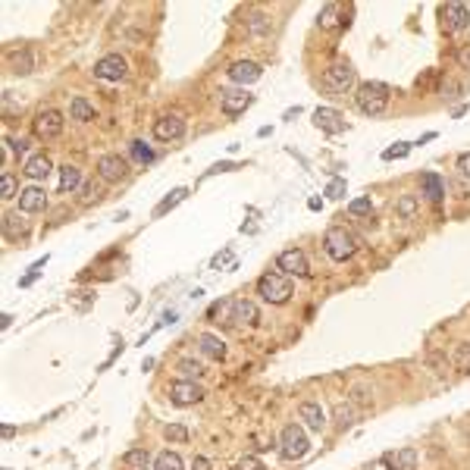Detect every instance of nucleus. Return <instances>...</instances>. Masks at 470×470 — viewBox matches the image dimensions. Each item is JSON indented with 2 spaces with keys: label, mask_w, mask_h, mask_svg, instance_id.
Wrapping results in <instances>:
<instances>
[{
  "label": "nucleus",
  "mask_w": 470,
  "mask_h": 470,
  "mask_svg": "<svg viewBox=\"0 0 470 470\" xmlns=\"http://www.w3.org/2000/svg\"><path fill=\"white\" fill-rule=\"evenodd\" d=\"M323 248L332 260L345 264V260L354 258V251H358V238H354V232H348L345 226H332L330 232L323 235Z\"/></svg>",
  "instance_id": "f03ea898"
},
{
  "label": "nucleus",
  "mask_w": 470,
  "mask_h": 470,
  "mask_svg": "<svg viewBox=\"0 0 470 470\" xmlns=\"http://www.w3.org/2000/svg\"><path fill=\"white\" fill-rule=\"evenodd\" d=\"M420 188H423L426 201H433V204H442V198H445V182H442L436 173H423V179H420Z\"/></svg>",
  "instance_id": "6ab92c4d"
},
{
  "label": "nucleus",
  "mask_w": 470,
  "mask_h": 470,
  "mask_svg": "<svg viewBox=\"0 0 470 470\" xmlns=\"http://www.w3.org/2000/svg\"><path fill=\"white\" fill-rule=\"evenodd\" d=\"M386 464H389L392 470H414L417 467V452H414V448H401L398 455L386 458Z\"/></svg>",
  "instance_id": "5701e85b"
},
{
  "label": "nucleus",
  "mask_w": 470,
  "mask_h": 470,
  "mask_svg": "<svg viewBox=\"0 0 470 470\" xmlns=\"http://www.w3.org/2000/svg\"><path fill=\"white\" fill-rule=\"evenodd\" d=\"M25 232H29V223H25L19 213H7V217H3V235H7V238H23Z\"/></svg>",
  "instance_id": "b1692460"
},
{
  "label": "nucleus",
  "mask_w": 470,
  "mask_h": 470,
  "mask_svg": "<svg viewBox=\"0 0 470 470\" xmlns=\"http://www.w3.org/2000/svg\"><path fill=\"white\" fill-rule=\"evenodd\" d=\"M348 210H351L354 217H364V213L373 210V204H370V198H354L351 204H348Z\"/></svg>",
  "instance_id": "58836bf2"
},
{
  "label": "nucleus",
  "mask_w": 470,
  "mask_h": 470,
  "mask_svg": "<svg viewBox=\"0 0 470 470\" xmlns=\"http://www.w3.org/2000/svg\"><path fill=\"white\" fill-rule=\"evenodd\" d=\"M198 345H201V351H204L207 358H213V360H223V358H226V342H223L220 336H210V332H204V336H198Z\"/></svg>",
  "instance_id": "aec40b11"
},
{
  "label": "nucleus",
  "mask_w": 470,
  "mask_h": 470,
  "mask_svg": "<svg viewBox=\"0 0 470 470\" xmlns=\"http://www.w3.org/2000/svg\"><path fill=\"white\" fill-rule=\"evenodd\" d=\"M455 367L461 373H470V342H458L455 345Z\"/></svg>",
  "instance_id": "c756f323"
},
{
  "label": "nucleus",
  "mask_w": 470,
  "mask_h": 470,
  "mask_svg": "<svg viewBox=\"0 0 470 470\" xmlns=\"http://www.w3.org/2000/svg\"><path fill=\"white\" fill-rule=\"evenodd\" d=\"M97 176H101L103 182H123V179L129 176V163L119 154H103L101 160H97Z\"/></svg>",
  "instance_id": "9d476101"
},
{
  "label": "nucleus",
  "mask_w": 470,
  "mask_h": 470,
  "mask_svg": "<svg viewBox=\"0 0 470 470\" xmlns=\"http://www.w3.org/2000/svg\"><path fill=\"white\" fill-rule=\"evenodd\" d=\"M458 173H461V176L470 182V154H461V157H458Z\"/></svg>",
  "instance_id": "c03bdc74"
},
{
  "label": "nucleus",
  "mask_w": 470,
  "mask_h": 470,
  "mask_svg": "<svg viewBox=\"0 0 470 470\" xmlns=\"http://www.w3.org/2000/svg\"><path fill=\"white\" fill-rule=\"evenodd\" d=\"M123 464L129 470H147V464H151V452H147V448H132V452H125L123 455Z\"/></svg>",
  "instance_id": "bb28decb"
},
{
  "label": "nucleus",
  "mask_w": 470,
  "mask_h": 470,
  "mask_svg": "<svg viewBox=\"0 0 470 470\" xmlns=\"http://www.w3.org/2000/svg\"><path fill=\"white\" fill-rule=\"evenodd\" d=\"M458 63H461L464 69H470V45H464L461 51H458Z\"/></svg>",
  "instance_id": "a18cd8bd"
},
{
  "label": "nucleus",
  "mask_w": 470,
  "mask_h": 470,
  "mask_svg": "<svg viewBox=\"0 0 470 470\" xmlns=\"http://www.w3.org/2000/svg\"><path fill=\"white\" fill-rule=\"evenodd\" d=\"M320 85H323L330 95H348V91L354 88V69H351V63H348V60H336L332 66H326Z\"/></svg>",
  "instance_id": "20e7f679"
},
{
  "label": "nucleus",
  "mask_w": 470,
  "mask_h": 470,
  "mask_svg": "<svg viewBox=\"0 0 470 470\" xmlns=\"http://www.w3.org/2000/svg\"><path fill=\"white\" fill-rule=\"evenodd\" d=\"M125 73H129V66H125V60L119 53H107L95 63V75L101 82H123Z\"/></svg>",
  "instance_id": "0eeeda50"
},
{
  "label": "nucleus",
  "mask_w": 470,
  "mask_h": 470,
  "mask_svg": "<svg viewBox=\"0 0 470 470\" xmlns=\"http://www.w3.org/2000/svg\"><path fill=\"white\" fill-rule=\"evenodd\" d=\"M47 207V195L45 188H38V185H29V188L19 191V210L23 213H38Z\"/></svg>",
  "instance_id": "dca6fc26"
},
{
  "label": "nucleus",
  "mask_w": 470,
  "mask_h": 470,
  "mask_svg": "<svg viewBox=\"0 0 470 470\" xmlns=\"http://www.w3.org/2000/svg\"><path fill=\"white\" fill-rule=\"evenodd\" d=\"M63 113L60 110H41L35 119V135L38 138H57L60 132H63Z\"/></svg>",
  "instance_id": "f8f14e48"
},
{
  "label": "nucleus",
  "mask_w": 470,
  "mask_h": 470,
  "mask_svg": "<svg viewBox=\"0 0 470 470\" xmlns=\"http://www.w3.org/2000/svg\"><path fill=\"white\" fill-rule=\"evenodd\" d=\"M13 195H16V179L3 169V173H0V198H13Z\"/></svg>",
  "instance_id": "4c0bfd02"
},
{
  "label": "nucleus",
  "mask_w": 470,
  "mask_h": 470,
  "mask_svg": "<svg viewBox=\"0 0 470 470\" xmlns=\"http://www.w3.org/2000/svg\"><path fill=\"white\" fill-rule=\"evenodd\" d=\"M314 123H317V129H323L326 135H338V132H345V129H348L345 116H342L338 110H332V107H317V110H314Z\"/></svg>",
  "instance_id": "ddd939ff"
},
{
  "label": "nucleus",
  "mask_w": 470,
  "mask_h": 470,
  "mask_svg": "<svg viewBox=\"0 0 470 470\" xmlns=\"http://www.w3.org/2000/svg\"><path fill=\"white\" fill-rule=\"evenodd\" d=\"M298 417H301L310 430H323L326 426V411L317 401H304L301 408H298Z\"/></svg>",
  "instance_id": "a211bd4d"
},
{
  "label": "nucleus",
  "mask_w": 470,
  "mask_h": 470,
  "mask_svg": "<svg viewBox=\"0 0 470 470\" xmlns=\"http://www.w3.org/2000/svg\"><path fill=\"white\" fill-rule=\"evenodd\" d=\"M389 85H382V82H364L358 85V95H354V107H358L364 116H380L386 107H389Z\"/></svg>",
  "instance_id": "f257e3e1"
},
{
  "label": "nucleus",
  "mask_w": 470,
  "mask_h": 470,
  "mask_svg": "<svg viewBox=\"0 0 470 470\" xmlns=\"http://www.w3.org/2000/svg\"><path fill=\"white\" fill-rule=\"evenodd\" d=\"M251 107V95L245 88H229V91H220V110L226 116H238Z\"/></svg>",
  "instance_id": "9b49d317"
},
{
  "label": "nucleus",
  "mask_w": 470,
  "mask_h": 470,
  "mask_svg": "<svg viewBox=\"0 0 470 470\" xmlns=\"http://www.w3.org/2000/svg\"><path fill=\"white\" fill-rule=\"evenodd\" d=\"M351 401L360 404V408H370V404H373V398H367V392H364V389H354L351 392Z\"/></svg>",
  "instance_id": "79ce46f5"
},
{
  "label": "nucleus",
  "mask_w": 470,
  "mask_h": 470,
  "mask_svg": "<svg viewBox=\"0 0 470 470\" xmlns=\"http://www.w3.org/2000/svg\"><path fill=\"white\" fill-rule=\"evenodd\" d=\"M3 470H10V467H3Z\"/></svg>",
  "instance_id": "3c124183"
},
{
  "label": "nucleus",
  "mask_w": 470,
  "mask_h": 470,
  "mask_svg": "<svg viewBox=\"0 0 470 470\" xmlns=\"http://www.w3.org/2000/svg\"><path fill=\"white\" fill-rule=\"evenodd\" d=\"M336 414H338V420H342V423H351V411H348V408H345V404H338V408H336Z\"/></svg>",
  "instance_id": "49530a36"
},
{
  "label": "nucleus",
  "mask_w": 470,
  "mask_h": 470,
  "mask_svg": "<svg viewBox=\"0 0 470 470\" xmlns=\"http://www.w3.org/2000/svg\"><path fill=\"white\" fill-rule=\"evenodd\" d=\"M317 23H320V29H336L338 25V3H326Z\"/></svg>",
  "instance_id": "2f4dec72"
},
{
  "label": "nucleus",
  "mask_w": 470,
  "mask_h": 470,
  "mask_svg": "<svg viewBox=\"0 0 470 470\" xmlns=\"http://www.w3.org/2000/svg\"><path fill=\"white\" fill-rule=\"evenodd\" d=\"M326 195H330V198H342V195H345V179H332V182L326 185Z\"/></svg>",
  "instance_id": "a19ab883"
},
{
  "label": "nucleus",
  "mask_w": 470,
  "mask_h": 470,
  "mask_svg": "<svg viewBox=\"0 0 470 470\" xmlns=\"http://www.w3.org/2000/svg\"><path fill=\"white\" fill-rule=\"evenodd\" d=\"M179 373L188 376V380H198V376H204V367H201V360H195V358H182L179 360Z\"/></svg>",
  "instance_id": "7c9ffc66"
},
{
  "label": "nucleus",
  "mask_w": 470,
  "mask_h": 470,
  "mask_svg": "<svg viewBox=\"0 0 470 470\" xmlns=\"http://www.w3.org/2000/svg\"><path fill=\"white\" fill-rule=\"evenodd\" d=\"M417 210H420L417 195H401V198H398L395 213L401 217V220H414V217H417Z\"/></svg>",
  "instance_id": "cd10ccee"
},
{
  "label": "nucleus",
  "mask_w": 470,
  "mask_h": 470,
  "mask_svg": "<svg viewBox=\"0 0 470 470\" xmlns=\"http://www.w3.org/2000/svg\"><path fill=\"white\" fill-rule=\"evenodd\" d=\"M260 314L258 308L251 301H245V298H235V323H258Z\"/></svg>",
  "instance_id": "a878e982"
},
{
  "label": "nucleus",
  "mask_w": 470,
  "mask_h": 470,
  "mask_svg": "<svg viewBox=\"0 0 470 470\" xmlns=\"http://www.w3.org/2000/svg\"><path fill=\"white\" fill-rule=\"evenodd\" d=\"M264 75V69L254 63V60H235L232 66H229V79L238 82V85H251V82H258Z\"/></svg>",
  "instance_id": "2eb2a0df"
},
{
  "label": "nucleus",
  "mask_w": 470,
  "mask_h": 470,
  "mask_svg": "<svg viewBox=\"0 0 470 470\" xmlns=\"http://www.w3.org/2000/svg\"><path fill=\"white\" fill-rule=\"evenodd\" d=\"M201 398H204V389H201L195 380H176V382H169V401L179 404V408L198 404Z\"/></svg>",
  "instance_id": "423d86ee"
},
{
  "label": "nucleus",
  "mask_w": 470,
  "mask_h": 470,
  "mask_svg": "<svg viewBox=\"0 0 470 470\" xmlns=\"http://www.w3.org/2000/svg\"><path fill=\"white\" fill-rule=\"evenodd\" d=\"M163 436H166L169 442H185L188 439V430H185L182 423H166L163 426Z\"/></svg>",
  "instance_id": "c9c22d12"
},
{
  "label": "nucleus",
  "mask_w": 470,
  "mask_h": 470,
  "mask_svg": "<svg viewBox=\"0 0 470 470\" xmlns=\"http://www.w3.org/2000/svg\"><path fill=\"white\" fill-rule=\"evenodd\" d=\"M242 470H264V467H260V464L254 461V458H245V461H242Z\"/></svg>",
  "instance_id": "09e8293b"
},
{
  "label": "nucleus",
  "mask_w": 470,
  "mask_h": 470,
  "mask_svg": "<svg viewBox=\"0 0 470 470\" xmlns=\"http://www.w3.org/2000/svg\"><path fill=\"white\" fill-rule=\"evenodd\" d=\"M23 173L29 179H47V176H51V160H47L45 154H35V157H29V160H25Z\"/></svg>",
  "instance_id": "412c9836"
},
{
  "label": "nucleus",
  "mask_w": 470,
  "mask_h": 470,
  "mask_svg": "<svg viewBox=\"0 0 470 470\" xmlns=\"http://www.w3.org/2000/svg\"><path fill=\"white\" fill-rule=\"evenodd\" d=\"M439 16H442L445 32L470 29V7H464V3H445V7H439Z\"/></svg>",
  "instance_id": "1a4fd4ad"
},
{
  "label": "nucleus",
  "mask_w": 470,
  "mask_h": 470,
  "mask_svg": "<svg viewBox=\"0 0 470 470\" xmlns=\"http://www.w3.org/2000/svg\"><path fill=\"white\" fill-rule=\"evenodd\" d=\"M292 280H288L286 273H264L258 280V295L264 298L267 304H286L288 298H292Z\"/></svg>",
  "instance_id": "7ed1b4c3"
},
{
  "label": "nucleus",
  "mask_w": 470,
  "mask_h": 470,
  "mask_svg": "<svg viewBox=\"0 0 470 470\" xmlns=\"http://www.w3.org/2000/svg\"><path fill=\"white\" fill-rule=\"evenodd\" d=\"M308 207H310V210H320V207H323V201H320V198H310Z\"/></svg>",
  "instance_id": "8fccbe9b"
},
{
  "label": "nucleus",
  "mask_w": 470,
  "mask_h": 470,
  "mask_svg": "<svg viewBox=\"0 0 470 470\" xmlns=\"http://www.w3.org/2000/svg\"><path fill=\"white\" fill-rule=\"evenodd\" d=\"M276 264H280V270L286 273V276H310V264L308 258H304V251L301 248H288L282 251L280 258H276Z\"/></svg>",
  "instance_id": "6e6552de"
},
{
  "label": "nucleus",
  "mask_w": 470,
  "mask_h": 470,
  "mask_svg": "<svg viewBox=\"0 0 470 470\" xmlns=\"http://www.w3.org/2000/svg\"><path fill=\"white\" fill-rule=\"evenodd\" d=\"M308 448H310L308 433H304L298 423H288L286 430H282V436H280V455L286 458V461H298V458H304V455H308Z\"/></svg>",
  "instance_id": "39448f33"
},
{
  "label": "nucleus",
  "mask_w": 470,
  "mask_h": 470,
  "mask_svg": "<svg viewBox=\"0 0 470 470\" xmlns=\"http://www.w3.org/2000/svg\"><path fill=\"white\" fill-rule=\"evenodd\" d=\"M411 154V145H408V141H398L395 147H386V151H382V160H401V157H408Z\"/></svg>",
  "instance_id": "f704fd0d"
},
{
  "label": "nucleus",
  "mask_w": 470,
  "mask_h": 470,
  "mask_svg": "<svg viewBox=\"0 0 470 470\" xmlns=\"http://www.w3.org/2000/svg\"><path fill=\"white\" fill-rule=\"evenodd\" d=\"M132 157L135 160H141V163H151L154 160V151H151L145 141H132Z\"/></svg>",
  "instance_id": "e433bc0d"
},
{
  "label": "nucleus",
  "mask_w": 470,
  "mask_h": 470,
  "mask_svg": "<svg viewBox=\"0 0 470 470\" xmlns=\"http://www.w3.org/2000/svg\"><path fill=\"white\" fill-rule=\"evenodd\" d=\"M82 185V173L79 166H60V195H69V191H75Z\"/></svg>",
  "instance_id": "4be33fe9"
},
{
  "label": "nucleus",
  "mask_w": 470,
  "mask_h": 470,
  "mask_svg": "<svg viewBox=\"0 0 470 470\" xmlns=\"http://www.w3.org/2000/svg\"><path fill=\"white\" fill-rule=\"evenodd\" d=\"M185 135V119L176 116V113H169V116H160L154 123V138L160 141H176Z\"/></svg>",
  "instance_id": "4468645a"
},
{
  "label": "nucleus",
  "mask_w": 470,
  "mask_h": 470,
  "mask_svg": "<svg viewBox=\"0 0 470 470\" xmlns=\"http://www.w3.org/2000/svg\"><path fill=\"white\" fill-rule=\"evenodd\" d=\"M185 195H188V191H185V188H176V191H173V195H169V198H163L160 201V204H157V217H163V213H166V210H173V207H176L179 204V201H185Z\"/></svg>",
  "instance_id": "473e14b6"
},
{
  "label": "nucleus",
  "mask_w": 470,
  "mask_h": 470,
  "mask_svg": "<svg viewBox=\"0 0 470 470\" xmlns=\"http://www.w3.org/2000/svg\"><path fill=\"white\" fill-rule=\"evenodd\" d=\"M69 116L79 119V123H91V119H95V103H88L85 97H73V103H69Z\"/></svg>",
  "instance_id": "393cba45"
},
{
  "label": "nucleus",
  "mask_w": 470,
  "mask_h": 470,
  "mask_svg": "<svg viewBox=\"0 0 470 470\" xmlns=\"http://www.w3.org/2000/svg\"><path fill=\"white\" fill-rule=\"evenodd\" d=\"M248 29H251V35H270V19H267L264 13H254L251 16V23H248Z\"/></svg>",
  "instance_id": "72a5a7b5"
},
{
  "label": "nucleus",
  "mask_w": 470,
  "mask_h": 470,
  "mask_svg": "<svg viewBox=\"0 0 470 470\" xmlns=\"http://www.w3.org/2000/svg\"><path fill=\"white\" fill-rule=\"evenodd\" d=\"M191 470H210V461H207V458H195V461H191Z\"/></svg>",
  "instance_id": "de8ad7c7"
},
{
  "label": "nucleus",
  "mask_w": 470,
  "mask_h": 470,
  "mask_svg": "<svg viewBox=\"0 0 470 470\" xmlns=\"http://www.w3.org/2000/svg\"><path fill=\"white\" fill-rule=\"evenodd\" d=\"M97 198H101V191H97L95 182H85V185H82V204H91V201H97Z\"/></svg>",
  "instance_id": "ea45409f"
},
{
  "label": "nucleus",
  "mask_w": 470,
  "mask_h": 470,
  "mask_svg": "<svg viewBox=\"0 0 470 470\" xmlns=\"http://www.w3.org/2000/svg\"><path fill=\"white\" fill-rule=\"evenodd\" d=\"M182 458L176 455V452H160V455L154 458V470H182Z\"/></svg>",
  "instance_id": "c85d7f7f"
},
{
  "label": "nucleus",
  "mask_w": 470,
  "mask_h": 470,
  "mask_svg": "<svg viewBox=\"0 0 470 470\" xmlns=\"http://www.w3.org/2000/svg\"><path fill=\"white\" fill-rule=\"evenodd\" d=\"M207 320H213V323H235V298H223V301L210 304V310H207Z\"/></svg>",
  "instance_id": "f3484780"
},
{
  "label": "nucleus",
  "mask_w": 470,
  "mask_h": 470,
  "mask_svg": "<svg viewBox=\"0 0 470 470\" xmlns=\"http://www.w3.org/2000/svg\"><path fill=\"white\" fill-rule=\"evenodd\" d=\"M7 145L13 154H25V151H29V141H23V138H7Z\"/></svg>",
  "instance_id": "37998d69"
}]
</instances>
